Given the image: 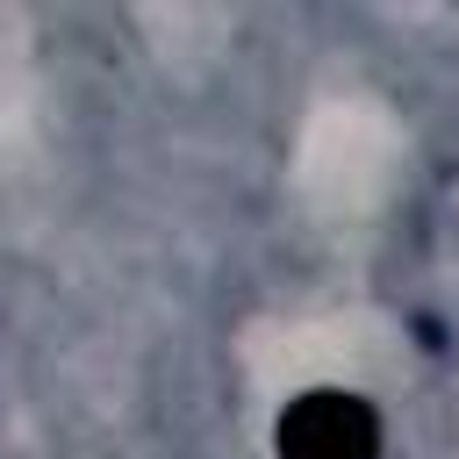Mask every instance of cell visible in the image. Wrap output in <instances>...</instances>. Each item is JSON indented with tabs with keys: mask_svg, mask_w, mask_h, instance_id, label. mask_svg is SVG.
Returning <instances> with one entry per match:
<instances>
[{
	"mask_svg": "<svg viewBox=\"0 0 459 459\" xmlns=\"http://www.w3.org/2000/svg\"><path fill=\"white\" fill-rule=\"evenodd\" d=\"M280 459H380V409L351 387H308L280 409Z\"/></svg>",
	"mask_w": 459,
	"mask_h": 459,
	"instance_id": "cell-1",
	"label": "cell"
}]
</instances>
